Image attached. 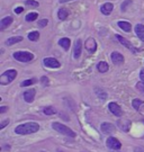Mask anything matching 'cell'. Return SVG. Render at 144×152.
Returning <instances> with one entry per match:
<instances>
[{
	"label": "cell",
	"mask_w": 144,
	"mask_h": 152,
	"mask_svg": "<svg viewBox=\"0 0 144 152\" xmlns=\"http://www.w3.org/2000/svg\"><path fill=\"white\" fill-rule=\"evenodd\" d=\"M38 38H39V33L34 31V32H31L28 34V39L32 41V42H36Z\"/></svg>",
	"instance_id": "d4e9b609"
},
{
	"label": "cell",
	"mask_w": 144,
	"mask_h": 152,
	"mask_svg": "<svg viewBox=\"0 0 144 152\" xmlns=\"http://www.w3.org/2000/svg\"><path fill=\"white\" fill-rule=\"evenodd\" d=\"M43 64L45 66H48V68H52V69H58L61 65L59 61L56 59H54V58H45L43 60Z\"/></svg>",
	"instance_id": "30bf717a"
},
{
	"label": "cell",
	"mask_w": 144,
	"mask_h": 152,
	"mask_svg": "<svg viewBox=\"0 0 144 152\" xmlns=\"http://www.w3.org/2000/svg\"><path fill=\"white\" fill-rule=\"evenodd\" d=\"M132 106H133V108L135 110H137L139 113L144 115V102L140 100V99H134L132 102Z\"/></svg>",
	"instance_id": "5bb4252c"
},
{
	"label": "cell",
	"mask_w": 144,
	"mask_h": 152,
	"mask_svg": "<svg viewBox=\"0 0 144 152\" xmlns=\"http://www.w3.org/2000/svg\"><path fill=\"white\" fill-rule=\"evenodd\" d=\"M117 126L124 132H127L131 129V122L128 120H119L117 121Z\"/></svg>",
	"instance_id": "2e32d148"
},
{
	"label": "cell",
	"mask_w": 144,
	"mask_h": 152,
	"mask_svg": "<svg viewBox=\"0 0 144 152\" xmlns=\"http://www.w3.org/2000/svg\"><path fill=\"white\" fill-rule=\"evenodd\" d=\"M113 9H114V5H113L112 2H106V4L102 5V7H100V11L104 15H106V16L112 14Z\"/></svg>",
	"instance_id": "9a60e30c"
},
{
	"label": "cell",
	"mask_w": 144,
	"mask_h": 152,
	"mask_svg": "<svg viewBox=\"0 0 144 152\" xmlns=\"http://www.w3.org/2000/svg\"><path fill=\"white\" fill-rule=\"evenodd\" d=\"M134 152H144V148L143 147H137L134 149Z\"/></svg>",
	"instance_id": "8d00e7d4"
},
{
	"label": "cell",
	"mask_w": 144,
	"mask_h": 152,
	"mask_svg": "<svg viewBox=\"0 0 144 152\" xmlns=\"http://www.w3.org/2000/svg\"><path fill=\"white\" fill-rule=\"evenodd\" d=\"M52 129L56 132H59L60 134H63V135L70 136V137H75V132L72 131L70 127H68L67 125H63L59 123V122H53L52 123Z\"/></svg>",
	"instance_id": "7a4b0ae2"
},
{
	"label": "cell",
	"mask_w": 144,
	"mask_h": 152,
	"mask_svg": "<svg viewBox=\"0 0 144 152\" xmlns=\"http://www.w3.org/2000/svg\"><path fill=\"white\" fill-rule=\"evenodd\" d=\"M37 17H38L37 12H29V14L26 15L25 19H26V22H34V20L37 19Z\"/></svg>",
	"instance_id": "cb8c5ba5"
},
{
	"label": "cell",
	"mask_w": 144,
	"mask_h": 152,
	"mask_svg": "<svg viewBox=\"0 0 144 152\" xmlns=\"http://www.w3.org/2000/svg\"><path fill=\"white\" fill-rule=\"evenodd\" d=\"M43 113L45 115H54L56 113V109L52 107V106H48V107H45V108L43 109Z\"/></svg>",
	"instance_id": "484cf974"
},
{
	"label": "cell",
	"mask_w": 144,
	"mask_h": 152,
	"mask_svg": "<svg viewBox=\"0 0 144 152\" xmlns=\"http://www.w3.org/2000/svg\"><path fill=\"white\" fill-rule=\"evenodd\" d=\"M12 56L15 60H17L18 62H23V63L31 62L34 59V54L27 51H17L12 54Z\"/></svg>",
	"instance_id": "277c9868"
},
{
	"label": "cell",
	"mask_w": 144,
	"mask_h": 152,
	"mask_svg": "<svg viewBox=\"0 0 144 152\" xmlns=\"http://www.w3.org/2000/svg\"><path fill=\"white\" fill-rule=\"evenodd\" d=\"M35 95H36V89H27L26 91L24 92V100L26 103H33Z\"/></svg>",
	"instance_id": "8fae6325"
},
{
	"label": "cell",
	"mask_w": 144,
	"mask_h": 152,
	"mask_svg": "<svg viewBox=\"0 0 144 152\" xmlns=\"http://www.w3.org/2000/svg\"><path fill=\"white\" fill-rule=\"evenodd\" d=\"M106 144H107V147L113 149V150H119V149L122 148V143L119 142V140H117L116 137H113V136L107 139Z\"/></svg>",
	"instance_id": "52a82bcc"
},
{
	"label": "cell",
	"mask_w": 144,
	"mask_h": 152,
	"mask_svg": "<svg viewBox=\"0 0 144 152\" xmlns=\"http://www.w3.org/2000/svg\"><path fill=\"white\" fill-rule=\"evenodd\" d=\"M100 129L104 133H106V134H112L115 132V126L112 124V123H108V122H104L102 123L100 125Z\"/></svg>",
	"instance_id": "4fadbf2b"
},
{
	"label": "cell",
	"mask_w": 144,
	"mask_h": 152,
	"mask_svg": "<svg viewBox=\"0 0 144 152\" xmlns=\"http://www.w3.org/2000/svg\"><path fill=\"white\" fill-rule=\"evenodd\" d=\"M108 109L110 110V113L113 115H115V116H117V117H121L122 115H123V110L122 108L119 107V105L116 103H109L108 104Z\"/></svg>",
	"instance_id": "ba28073f"
},
{
	"label": "cell",
	"mask_w": 144,
	"mask_h": 152,
	"mask_svg": "<svg viewBox=\"0 0 144 152\" xmlns=\"http://www.w3.org/2000/svg\"><path fill=\"white\" fill-rule=\"evenodd\" d=\"M69 16V12L68 10L65 9V8H61L59 11H58V17H59L61 20H64V19H67Z\"/></svg>",
	"instance_id": "603a6c76"
},
{
	"label": "cell",
	"mask_w": 144,
	"mask_h": 152,
	"mask_svg": "<svg viewBox=\"0 0 144 152\" xmlns=\"http://www.w3.org/2000/svg\"><path fill=\"white\" fill-rule=\"evenodd\" d=\"M39 130V125L35 122H27L24 124L18 125L15 129V133L19 135H27V134H33L36 133Z\"/></svg>",
	"instance_id": "6da1fadb"
},
{
	"label": "cell",
	"mask_w": 144,
	"mask_h": 152,
	"mask_svg": "<svg viewBox=\"0 0 144 152\" xmlns=\"http://www.w3.org/2000/svg\"><path fill=\"white\" fill-rule=\"evenodd\" d=\"M41 82L43 85H48V77H42L41 78Z\"/></svg>",
	"instance_id": "d6a6232c"
},
{
	"label": "cell",
	"mask_w": 144,
	"mask_h": 152,
	"mask_svg": "<svg viewBox=\"0 0 144 152\" xmlns=\"http://www.w3.org/2000/svg\"><path fill=\"white\" fill-rule=\"evenodd\" d=\"M37 81V79H35V78H32V79H28V80H25V81H23L20 83L21 87H27V86H31V85H34V83H36Z\"/></svg>",
	"instance_id": "4316f807"
},
{
	"label": "cell",
	"mask_w": 144,
	"mask_h": 152,
	"mask_svg": "<svg viewBox=\"0 0 144 152\" xmlns=\"http://www.w3.org/2000/svg\"><path fill=\"white\" fill-rule=\"evenodd\" d=\"M86 50L89 52V53H95L97 51V42L94 37H89L86 39L85 43Z\"/></svg>",
	"instance_id": "8992f818"
},
{
	"label": "cell",
	"mask_w": 144,
	"mask_h": 152,
	"mask_svg": "<svg viewBox=\"0 0 144 152\" xmlns=\"http://www.w3.org/2000/svg\"><path fill=\"white\" fill-rule=\"evenodd\" d=\"M135 34L137 35V37L142 42H144V25H142V24L135 25Z\"/></svg>",
	"instance_id": "e0dca14e"
},
{
	"label": "cell",
	"mask_w": 144,
	"mask_h": 152,
	"mask_svg": "<svg viewBox=\"0 0 144 152\" xmlns=\"http://www.w3.org/2000/svg\"><path fill=\"white\" fill-rule=\"evenodd\" d=\"M81 53H82V42H81L80 38H78L73 44V56H75V59L78 60L81 56Z\"/></svg>",
	"instance_id": "9c48e42d"
},
{
	"label": "cell",
	"mask_w": 144,
	"mask_h": 152,
	"mask_svg": "<svg viewBox=\"0 0 144 152\" xmlns=\"http://www.w3.org/2000/svg\"><path fill=\"white\" fill-rule=\"evenodd\" d=\"M48 19H41L39 22H38V27H41V28H43V27H45L46 25H48Z\"/></svg>",
	"instance_id": "f546056e"
},
{
	"label": "cell",
	"mask_w": 144,
	"mask_h": 152,
	"mask_svg": "<svg viewBox=\"0 0 144 152\" xmlns=\"http://www.w3.org/2000/svg\"><path fill=\"white\" fill-rule=\"evenodd\" d=\"M59 44L62 49L65 50V51H68V50L70 49V45H71V41H70L68 37H63L59 41Z\"/></svg>",
	"instance_id": "ffe728a7"
},
{
	"label": "cell",
	"mask_w": 144,
	"mask_h": 152,
	"mask_svg": "<svg viewBox=\"0 0 144 152\" xmlns=\"http://www.w3.org/2000/svg\"><path fill=\"white\" fill-rule=\"evenodd\" d=\"M17 77V71L15 69H10V70L5 71L1 76H0V83L2 86L9 85L10 82H12L15 80V78Z\"/></svg>",
	"instance_id": "3957f363"
},
{
	"label": "cell",
	"mask_w": 144,
	"mask_h": 152,
	"mask_svg": "<svg viewBox=\"0 0 144 152\" xmlns=\"http://www.w3.org/2000/svg\"><path fill=\"white\" fill-rule=\"evenodd\" d=\"M7 124H9V120H6V121H2L1 123H0V130H2V129H5Z\"/></svg>",
	"instance_id": "1f68e13d"
},
{
	"label": "cell",
	"mask_w": 144,
	"mask_h": 152,
	"mask_svg": "<svg viewBox=\"0 0 144 152\" xmlns=\"http://www.w3.org/2000/svg\"><path fill=\"white\" fill-rule=\"evenodd\" d=\"M96 94L98 95V96H99V98H102V99H106V97H107L106 92L102 91L100 89H99V91H98V90H96Z\"/></svg>",
	"instance_id": "4dcf8cb0"
},
{
	"label": "cell",
	"mask_w": 144,
	"mask_h": 152,
	"mask_svg": "<svg viewBox=\"0 0 144 152\" xmlns=\"http://www.w3.org/2000/svg\"><path fill=\"white\" fill-rule=\"evenodd\" d=\"M118 27L122 28L124 32H131L132 31V25L129 24L128 22H124V20H121V22L117 23Z\"/></svg>",
	"instance_id": "d6986e66"
},
{
	"label": "cell",
	"mask_w": 144,
	"mask_h": 152,
	"mask_svg": "<svg viewBox=\"0 0 144 152\" xmlns=\"http://www.w3.org/2000/svg\"><path fill=\"white\" fill-rule=\"evenodd\" d=\"M110 58H112V61L114 62V64H123L125 59H124V56L119 52L117 51H115V52H113L112 55H110Z\"/></svg>",
	"instance_id": "7c38bea8"
},
{
	"label": "cell",
	"mask_w": 144,
	"mask_h": 152,
	"mask_svg": "<svg viewBox=\"0 0 144 152\" xmlns=\"http://www.w3.org/2000/svg\"><path fill=\"white\" fill-rule=\"evenodd\" d=\"M11 23H12V17L11 16L4 17V18L0 20V29H5V28H7Z\"/></svg>",
	"instance_id": "ac0fdd59"
},
{
	"label": "cell",
	"mask_w": 144,
	"mask_h": 152,
	"mask_svg": "<svg viewBox=\"0 0 144 152\" xmlns=\"http://www.w3.org/2000/svg\"><path fill=\"white\" fill-rule=\"evenodd\" d=\"M60 4H64V2H68V1H71V0H59Z\"/></svg>",
	"instance_id": "74e56055"
},
{
	"label": "cell",
	"mask_w": 144,
	"mask_h": 152,
	"mask_svg": "<svg viewBox=\"0 0 144 152\" xmlns=\"http://www.w3.org/2000/svg\"><path fill=\"white\" fill-rule=\"evenodd\" d=\"M7 110H8V107H7V106H2V107L0 108V114H4Z\"/></svg>",
	"instance_id": "e575fe53"
},
{
	"label": "cell",
	"mask_w": 144,
	"mask_h": 152,
	"mask_svg": "<svg viewBox=\"0 0 144 152\" xmlns=\"http://www.w3.org/2000/svg\"><path fill=\"white\" fill-rule=\"evenodd\" d=\"M23 10H24V8H23V7H17L16 9H15V12H16V14H21Z\"/></svg>",
	"instance_id": "d590c367"
},
{
	"label": "cell",
	"mask_w": 144,
	"mask_h": 152,
	"mask_svg": "<svg viewBox=\"0 0 144 152\" xmlns=\"http://www.w3.org/2000/svg\"><path fill=\"white\" fill-rule=\"evenodd\" d=\"M143 124H144V120H143Z\"/></svg>",
	"instance_id": "f35d334b"
},
{
	"label": "cell",
	"mask_w": 144,
	"mask_h": 152,
	"mask_svg": "<svg viewBox=\"0 0 144 152\" xmlns=\"http://www.w3.org/2000/svg\"><path fill=\"white\" fill-rule=\"evenodd\" d=\"M136 89H137L142 95H144V82H142V81L137 82V83H136Z\"/></svg>",
	"instance_id": "f1b7e54d"
},
{
	"label": "cell",
	"mask_w": 144,
	"mask_h": 152,
	"mask_svg": "<svg viewBox=\"0 0 144 152\" xmlns=\"http://www.w3.org/2000/svg\"><path fill=\"white\" fill-rule=\"evenodd\" d=\"M21 41H23V37H21V36H12V37H9L6 41V44H7L8 46H10V45H14V44L18 43V42H21Z\"/></svg>",
	"instance_id": "7402d4cb"
},
{
	"label": "cell",
	"mask_w": 144,
	"mask_h": 152,
	"mask_svg": "<svg viewBox=\"0 0 144 152\" xmlns=\"http://www.w3.org/2000/svg\"><path fill=\"white\" fill-rule=\"evenodd\" d=\"M116 38L119 41V43L123 44L125 48H127V49L129 50L132 53H134V54H136V53H137V50L135 49V46H134L133 44L131 43L129 41H127L125 37H123V36H121V35H118V34H117V35H116Z\"/></svg>",
	"instance_id": "5b68a950"
},
{
	"label": "cell",
	"mask_w": 144,
	"mask_h": 152,
	"mask_svg": "<svg viewBox=\"0 0 144 152\" xmlns=\"http://www.w3.org/2000/svg\"><path fill=\"white\" fill-rule=\"evenodd\" d=\"M25 5L29 6V7H38L39 4H38L37 1H35V0H26L25 1Z\"/></svg>",
	"instance_id": "83f0119b"
},
{
	"label": "cell",
	"mask_w": 144,
	"mask_h": 152,
	"mask_svg": "<svg viewBox=\"0 0 144 152\" xmlns=\"http://www.w3.org/2000/svg\"><path fill=\"white\" fill-rule=\"evenodd\" d=\"M97 69H98V71H99L100 73H105V72H107V71L109 70V65H108V63L105 62V61H100V62L97 64Z\"/></svg>",
	"instance_id": "44dd1931"
},
{
	"label": "cell",
	"mask_w": 144,
	"mask_h": 152,
	"mask_svg": "<svg viewBox=\"0 0 144 152\" xmlns=\"http://www.w3.org/2000/svg\"><path fill=\"white\" fill-rule=\"evenodd\" d=\"M140 79H141L142 82H144V69H142L141 72H140Z\"/></svg>",
	"instance_id": "836d02e7"
}]
</instances>
